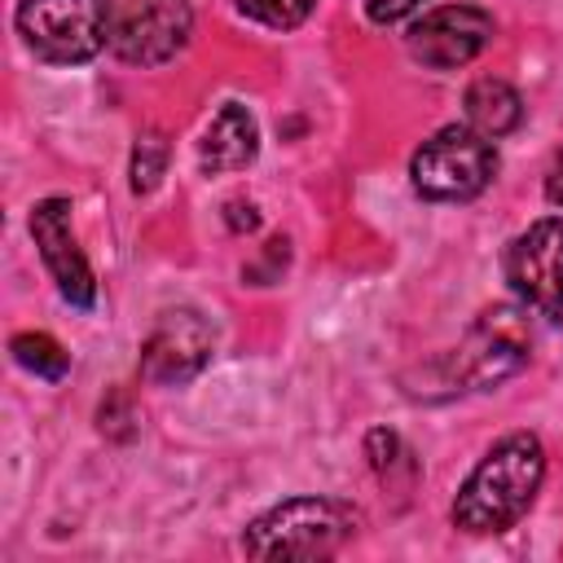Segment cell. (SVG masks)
Returning <instances> with one entry per match:
<instances>
[{"label": "cell", "mask_w": 563, "mask_h": 563, "mask_svg": "<svg viewBox=\"0 0 563 563\" xmlns=\"http://www.w3.org/2000/svg\"><path fill=\"white\" fill-rule=\"evenodd\" d=\"M365 453H369V466H374L383 479H391V466H396L400 457H409L405 444H400V435H396V431H383V427H374V431L365 435Z\"/></svg>", "instance_id": "obj_16"}, {"label": "cell", "mask_w": 563, "mask_h": 563, "mask_svg": "<svg viewBox=\"0 0 563 563\" xmlns=\"http://www.w3.org/2000/svg\"><path fill=\"white\" fill-rule=\"evenodd\" d=\"M31 242L57 286V295L70 308H92L97 303V277L92 264L70 229V198H40L31 207Z\"/></svg>", "instance_id": "obj_10"}, {"label": "cell", "mask_w": 563, "mask_h": 563, "mask_svg": "<svg viewBox=\"0 0 563 563\" xmlns=\"http://www.w3.org/2000/svg\"><path fill=\"white\" fill-rule=\"evenodd\" d=\"M361 510L339 497H286L242 532L246 559H325L361 528Z\"/></svg>", "instance_id": "obj_2"}, {"label": "cell", "mask_w": 563, "mask_h": 563, "mask_svg": "<svg viewBox=\"0 0 563 563\" xmlns=\"http://www.w3.org/2000/svg\"><path fill=\"white\" fill-rule=\"evenodd\" d=\"M462 110H466V123L475 128V132H484V136H510L519 123H523V97L506 84V79H493V75H484V79H475L471 88H466V97H462Z\"/></svg>", "instance_id": "obj_12"}, {"label": "cell", "mask_w": 563, "mask_h": 563, "mask_svg": "<svg viewBox=\"0 0 563 563\" xmlns=\"http://www.w3.org/2000/svg\"><path fill=\"white\" fill-rule=\"evenodd\" d=\"M528 352H532V330H528L523 308L493 303L475 317V325L457 343L453 383L457 391H493L528 365Z\"/></svg>", "instance_id": "obj_5"}, {"label": "cell", "mask_w": 563, "mask_h": 563, "mask_svg": "<svg viewBox=\"0 0 563 563\" xmlns=\"http://www.w3.org/2000/svg\"><path fill=\"white\" fill-rule=\"evenodd\" d=\"M493 35H497V22H493L488 9H479V4H440V9H427L422 18L409 22L405 48L427 70H457V66L475 62L493 44Z\"/></svg>", "instance_id": "obj_8"}, {"label": "cell", "mask_w": 563, "mask_h": 563, "mask_svg": "<svg viewBox=\"0 0 563 563\" xmlns=\"http://www.w3.org/2000/svg\"><path fill=\"white\" fill-rule=\"evenodd\" d=\"M541 479H545V444L532 431L501 435L462 479L453 497V528L471 537L515 528L537 501Z\"/></svg>", "instance_id": "obj_1"}, {"label": "cell", "mask_w": 563, "mask_h": 563, "mask_svg": "<svg viewBox=\"0 0 563 563\" xmlns=\"http://www.w3.org/2000/svg\"><path fill=\"white\" fill-rule=\"evenodd\" d=\"M260 154V123L242 101H224L211 123L202 128L198 141V167L207 176H224V172H242L251 167Z\"/></svg>", "instance_id": "obj_11"}, {"label": "cell", "mask_w": 563, "mask_h": 563, "mask_svg": "<svg viewBox=\"0 0 563 563\" xmlns=\"http://www.w3.org/2000/svg\"><path fill=\"white\" fill-rule=\"evenodd\" d=\"M9 352H13V361H18L26 374L48 378V383L66 378V369H70V352H66V347H62L53 334H44V330L13 334V339H9Z\"/></svg>", "instance_id": "obj_13"}, {"label": "cell", "mask_w": 563, "mask_h": 563, "mask_svg": "<svg viewBox=\"0 0 563 563\" xmlns=\"http://www.w3.org/2000/svg\"><path fill=\"white\" fill-rule=\"evenodd\" d=\"M132 194H154L167 176V141L158 132H141L136 145H132Z\"/></svg>", "instance_id": "obj_14"}, {"label": "cell", "mask_w": 563, "mask_h": 563, "mask_svg": "<svg viewBox=\"0 0 563 563\" xmlns=\"http://www.w3.org/2000/svg\"><path fill=\"white\" fill-rule=\"evenodd\" d=\"M233 9L260 26H273V31H295L312 9L317 0H233Z\"/></svg>", "instance_id": "obj_15"}, {"label": "cell", "mask_w": 563, "mask_h": 563, "mask_svg": "<svg viewBox=\"0 0 563 563\" xmlns=\"http://www.w3.org/2000/svg\"><path fill=\"white\" fill-rule=\"evenodd\" d=\"M216 330L198 308H167L141 343V378L154 387H180L211 361Z\"/></svg>", "instance_id": "obj_9"}, {"label": "cell", "mask_w": 563, "mask_h": 563, "mask_svg": "<svg viewBox=\"0 0 563 563\" xmlns=\"http://www.w3.org/2000/svg\"><path fill=\"white\" fill-rule=\"evenodd\" d=\"M365 4V18L374 22V26H396V22H405L422 0H361Z\"/></svg>", "instance_id": "obj_17"}, {"label": "cell", "mask_w": 563, "mask_h": 563, "mask_svg": "<svg viewBox=\"0 0 563 563\" xmlns=\"http://www.w3.org/2000/svg\"><path fill=\"white\" fill-rule=\"evenodd\" d=\"M493 176L497 145L471 123H444L409 158V180L427 202H471L493 185Z\"/></svg>", "instance_id": "obj_4"}, {"label": "cell", "mask_w": 563, "mask_h": 563, "mask_svg": "<svg viewBox=\"0 0 563 563\" xmlns=\"http://www.w3.org/2000/svg\"><path fill=\"white\" fill-rule=\"evenodd\" d=\"M194 35L189 0H119L110 26V53L128 66H163Z\"/></svg>", "instance_id": "obj_7"}, {"label": "cell", "mask_w": 563, "mask_h": 563, "mask_svg": "<svg viewBox=\"0 0 563 563\" xmlns=\"http://www.w3.org/2000/svg\"><path fill=\"white\" fill-rule=\"evenodd\" d=\"M545 202L550 207H563V150L554 154V163L545 172Z\"/></svg>", "instance_id": "obj_18"}, {"label": "cell", "mask_w": 563, "mask_h": 563, "mask_svg": "<svg viewBox=\"0 0 563 563\" xmlns=\"http://www.w3.org/2000/svg\"><path fill=\"white\" fill-rule=\"evenodd\" d=\"M501 273L523 308L545 321H563V216L532 220L506 246Z\"/></svg>", "instance_id": "obj_6"}, {"label": "cell", "mask_w": 563, "mask_h": 563, "mask_svg": "<svg viewBox=\"0 0 563 563\" xmlns=\"http://www.w3.org/2000/svg\"><path fill=\"white\" fill-rule=\"evenodd\" d=\"M119 0H18L13 26L44 66H84L110 48Z\"/></svg>", "instance_id": "obj_3"}]
</instances>
